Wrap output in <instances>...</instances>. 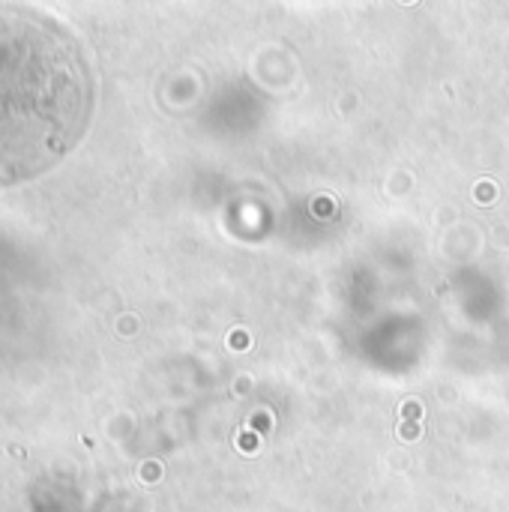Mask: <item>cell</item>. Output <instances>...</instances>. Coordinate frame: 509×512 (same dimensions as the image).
Segmentation results:
<instances>
[{"label":"cell","instance_id":"1","mask_svg":"<svg viewBox=\"0 0 509 512\" xmlns=\"http://www.w3.org/2000/svg\"><path fill=\"white\" fill-rule=\"evenodd\" d=\"M90 108L93 75L78 39L48 15L0 9V186L60 162Z\"/></svg>","mask_w":509,"mask_h":512}]
</instances>
